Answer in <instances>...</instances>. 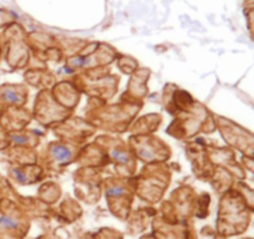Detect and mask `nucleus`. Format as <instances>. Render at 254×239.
Listing matches in <instances>:
<instances>
[{
    "mask_svg": "<svg viewBox=\"0 0 254 239\" xmlns=\"http://www.w3.org/2000/svg\"><path fill=\"white\" fill-rule=\"evenodd\" d=\"M2 100L14 105H22L25 102V92L21 86H5L1 95Z\"/></svg>",
    "mask_w": 254,
    "mask_h": 239,
    "instance_id": "nucleus-4",
    "label": "nucleus"
},
{
    "mask_svg": "<svg viewBox=\"0 0 254 239\" xmlns=\"http://www.w3.org/2000/svg\"><path fill=\"white\" fill-rule=\"evenodd\" d=\"M50 154L56 163L66 164L72 161L73 151H72L71 147L66 146V144L55 142V143L50 144Z\"/></svg>",
    "mask_w": 254,
    "mask_h": 239,
    "instance_id": "nucleus-2",
    "label": "nucleus"
},
{
    "mask_svg": "<svg viewBox=\"0 0 254 239\" xmlns=\"http://www.w3.org/2000/svg\"><path fill=\"white\" fill-rule=\"evenodd\" d=\"M133 139L135 142V148H146V151L138 152V156L143 158V161H161L166 158L165 156L166 148L163 142L159 141V138H144V139Z\"/></svg>",
    "mask_w": 254,
    "mask_h": 239,
    "instance_id": "nucleus-1",
    "label": "nucleus"
},
{
    "mask_svg": "<svg viewBox=\"0 0 254 239\" xmlns=\"http://www.w3.org/2000/svg\"><path fill=\"white\" fill-rule=\"evenodd\" d=\"M0 226H1L2 228H6V229L17 228V226H19V222H17V219H15L14 217L1 216L0 217Z\"/></svg>",
    "mask_w": 254,
    "mask_h": 239,
    "instance_id": "nucleus-5",
    "label": "nucleus"
},
{
    "mask_svg": "<svg viewBox=\"0 0 254 239\" xmlns=\"http://www.w3.org/2000/svg\"><path fill=\"white\" fill-rule=\"evenodd\" d=\"M111 157L117 162V164H123L127 169H130V171L135 166L133 161V157H130L129 152L126 148H123V147H112Z\"/></svg>",
    "mask_w": 254,
    "mask_h": 239,
    "instance_id": "nucleus-3",
    "label": "nucleus"
}]
</instances>
